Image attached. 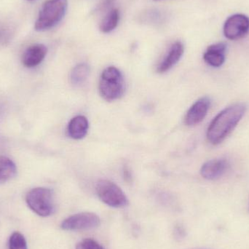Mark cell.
Segmentation results:
<instances>
[{
	"label": "cell",
	"instance_id": "6da1fadb",
	"mask_svg": "<svg viewBox=\"0 0 249 249\" xmlns=\"http://www.w3.org/2000/svg\"><path fill=\"white\" fill-rule=\"evenodd\" d=\"M247 109L244 104H235L218 114L208 128V141L213 145L222 143L239 124Z\"/></svg>",
	"mask_w": 249,
	"mask_h": 249
},
{
	"label": "cell",
	"instance_id": "7a4b0ae2",
	"mask_svg": "<svg viewBox=\"0 0 249 249\" xmlns=\"http://www.w3.org/2000/svg\"><path fill=\"white\" fill-rule=\"evenodd\" d=\"M67 0H48L45 1L35 22V30L44 32L58 24L67 13Z\"/></svg>",
	"mask_w": 249,
	"mask_h": 249
},
{
	"label": "cell",
	"instance_id": "3957f363",
	"mask_svg": "<svg viewBox=\"0 0 249 249\" xmlns=\"http://www.w3.org/2000/svg\"><path fill=\"white\" fill-rule=\"evenodd\" d=\"M99 93L107 102H113L122 97L124 92V75L118 69L109 67L101 75Z\"/></svg>",
	"mask_w": 249,
	"mask_h": 249
},
{
	"label": "cell",
	"instance_id": "277c9868",
	"mask_svg": "<svg viewBox=\"0 0 249 249\" xmlns=\"http://www.w3.org/2000/svg\"><path fill=\"white\" fill-rule=\"evenodd\" d=\"M29 209L43 217L51 216L54 212L53 194L52 190L45 187L32 189L26 196Z\"/></svg>",
	"mask_w": 249,
	"mask_h": 249
},
{
	"label": "cell",
	"instance_id": "5b68a950",
	"mask_svg": "<svg viewBox=\"0 0 249 249\" xmlns=\"http://www.w3.org/2000/svg\"><path fill=\"white\" fill-rule=\"evenodd\" d=\"M96 191L99 198L110 207L122 208L128 203L121 187L109 180H99L96 183Z\"/></svg>",
	"mask_w": 249,
	"mask_h": 249
},
{
	"label": "cell",
	"instance_id": "8992f818",
	"mask_svg": "<svg viewBox=\"0 0 249 249\" xmlns=\"http://www.w3.org/2000/svg\"><path fill=\"white\" fill-rule=\"evenodd\" d=\"M101 219L96 213L83 212L76 213L63 221L61 229L67 231H86L97 228Z\"/></svg>",
	"mask_w": 249,
	"mask_h": 249
},
{
	"label": "cell",
	"instance_id": "52a82bcc",
	"mask_svg": "<svg viewBox=\"0 0 249 249\" xmlns=\"http://www.w3.org/2000/svg\"><path fill=\"white\" fill-rule=\"evenodd\" d=\"M228 39L236 40L245 36L249 32V18L244 14H235L228 18L223 28Z\"/></svg>",
	"mask_w": 249,
	"mask_h": 249
},
{
	"label": "cell",
	"instance_id": "ba28073f",
	"mask_svg": "<svg viewBox=\"0 0 249 249\" xmlns=\"http://www.w3.org/2000/svg\"><path fill=\"white\" fill-rule=\"evenodd\" d=\"M211 99L203 97L197 100L186 114L184 123L187 125H196L204 120L211 107Z\"/></svg>",
	"mask_w": 249,
	"mask_h": 249
},
{
	"label": "cell",
	"instance_id": "9c48e42d",
	"mask_svg": "<svg viewBox=\"0 0 249 249\" xmlns=\"http://www.w3.org/2000/svg\"><path fill=\"white\" fill-rule=\"evenodd\" d=\"M229 167V162L225 159L212 160L203 164L200 174L206 179H217L226 173Z\"/></svg>",
	"mask_w": 249,
	"mask_h": 249
},
{
	"label": "cell",
	"instance_id": "30bf717a",
	"mask_svg": "<svg viewBox=\"0 0 249 249\" xmlns=\"http://www.w3.org/2000/svg\"><path fill=\"white\" fill-rule=\"evenodd\" d=\"M48 53V48L42 44H35L25 51L22 57V64L27 68H33L40 64Z\"/></svg>",
	"mask_w": 249,
	"mask_h": 249
},
{
	"label": "cell",
	"instance_id": "8fae6325",
	"mask_svg": "<svg viewBox=\"0 0 249 249\" xmlns=\"http://www.w3.org/2000/svg\"><path fill=\"white\" fill-rule=\"evenodd\" d=\"M184 45L181 42H174L168 51L165 58L158 65V71L159 73H165L169 71L181 59L184 53Z\"/></svg>",
	"mask_w": 249,
	"mask_h": 249
},
{
	"label": "cell",
	"instance_id": "7c38bea8",
	"mask_svg": "<svg viewBox=\"0 0 249 249\" xmlns=\"http://www.w3.org/2000/svg\"><path fill=\"white\" fill-rule=\"evenodd\" d=\"M227 45L223 42L210 45L203 55V59L209 66L220 67L226 58Z\"/></svg>",
	"mask_w": 249,
	"mask_h": 249
},
{
	"label": "cell",
	"instance_id": "4fadbf2b",
	"mask_svg": "<svg viewBox=\"0 0 249 249\" xmlns=\"http://www.w3.org/2000/svg\"><path fill=\"white\" fill-rule=\"evenodd\" d=\"M89 124L87 118L83 115L74 117L68 124V134L71 139H83L89 131Z\"/></svg>",
	"mask_w": 249,
	"mask_h": 249
},
{
	"label": "cell",
	"instance_id": "5bb4252c",
	"mask_svg": "<svg viewBox=\"0 0 249 249\" xmlns=\"http://www.w3.org/2000/svg\"><path fill=\"white\" fill-rule=\"evenodd\" d=\"M17 173L16 164L5 156H0V184L13 178Z\"/></svg>",
	"mask_w": 249,
	"mask_h": 249
},
{
	"label": "cell",
	"instance_id": "9a60e30c",
	"mask_svg": "<svg viewBox=\"0 0 249 249\" xmlns=\"http://www.w3.org/2000/svg\"><path fill=\"white\" fill-rule=\"evenodd\" d=\"M90 74V69L86 64H80L76 66L71 73V83L74 86H79L84 84Z\"/></svg>",
	"mask_w": 249,
	"mask_h": 249
},
{
	"label": "cell",
	"instance_id": "2e32d148",
	"mask_svg": "<svg viewBox=\"0 0 249 249\" xmlns=\"http://www.w3.org/2000/svg\"><path fill=\"white\" fill-rule=\"evenodd\" d=\"M120 20V13L118 9H112L105 16L101 23L100 29L103 33H109L118 26Z\"/></svg>",
	"mask_w": 249,
	"mask_h": 249
},
{
	"label": "cell",
	"instance_id": "e0dca14e",
	"mask_svg": "<svg viewBox=\"0 0 249 249\" xmlns=\"http://www.w3.org/2000/svg\"><path fill=\"white\" fill-rule=\"evenodd\" d=\"M8 245L9 249H28L26 238L18 232L12 234Z\"/></svg>",
	"mask_w": 249,
	"mask_h": 249
},
{
	"label": "cell",
	"instance_id": "ac0fdd59",
	"mask_svg": "<svg viewBox=\"0 0 249 249\" xmlns=\"http://www.w3.org/2000/svg\"><path fill=\"white\" fill-rule=\"evenodd\" d=\"M76 249H105L97 241L91 238H86L77 244Z\"/></svg>",
	"mask_w": 249,
	"mask_h": 249
},
{
	"label": "cell",
	"instance_id": "d6986e66",
	"mask_svg": "<svg viewBox=\"0 0 249 249\" xmlns=\"http://www.w3.org/2000/svg\"><path fill=\"white\" fill-rule=\"evenodd\" d=\"M13 35L12 29L7 26H0V44H5L10 41Z\"/></svg>",
	"mask_w": 249,
	"mask_h": 249
},
{
	"label": "cell",
	"instance_id": "ffe728a7",
	"mask_svg": "<svg viewBox=\"0 0 249 249\" xmlns=\"http://www.w3.org/2000/svg\"><path fill=\"white\" fill-rule=\"evenodd\" d=\"M174 234L176 235V238H184L185 232H184V229H183L182 228L178 226L176 228L175 231H174Z\"/></svg>",
	"mask_w": 249,
	"mask_h": 249
},
{
	"label": "cell",
	"instance_id": "44dd1931",
	"mask_svg": "<svg viewBox=\"0 0 249 249\" xmlns=\"http://www.w3.org/2000/svg\"><path fill=\"white\" fill-rule=\"evenodd\" d=\"M124 177H125V179L127 180V181L130 180V178H131V174H130V171H129L127 167L124 168Z\"/></svg>",
	"mask_w": 249,
	"mask_h": 249
},
{
	"label": "cell",
	"instance_id": "7402d4cb",
	"mask_svg": "<svg viewBox=\"0 0 249 249\" xmlns=\"http://www.w3.org/2000/svg\"><path fill=\"white\" fill-rule=\"evenodd\" d=\"M29 1H34V0H29Z\"/></svg>",
	"mask_w": 249,
	"mask_h": 249
},
{
	"label": "cell",
	"instance_id": "603a6c76",
	"mask_svg": "<svg viewBox=\"0 0 249 249\" xmlns=\"http://www.w3.org/2000/svg\"><path fill=\"white\" fill-rule=\"evenodd\" d=\"M0 143H1V140H0Z\"/></svg>",
	"mask_w": 249,
	"mask_h": 249
},
{
	"label": "cell",
	"instance_id": "cb8c5ba5",
	"mask_svg": "<svg viewBox=\"0 0 249 249\" xmlns=\"http://www.w3.org/2000/svg\"><path fill=\"white\" fill-rule=\"evenodd\" d=\"M155 1H158V0H155Z\"/></svg>",
	"mask_w": 249,
	"mask_h": 249
},
{
	"label": "cell",
	"instance_id": "d4e9b609",
	"mask_svg": "<svg viewBox=\"0 0 249 249\" xmlns=\"http://www.w3.org/2000/svg\"></svg>",
	"mask_w": 249,
	"mask_h": 249
}]
</instances>
